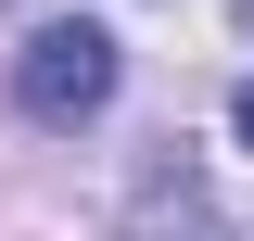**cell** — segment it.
<instances>
[{
  "label": "cell",
  "instance_id": "obj_1",
  "mask_svg": "<svg viewBox=\"0 0 254 241\" xmlns=\"http://www.w3.org/2000/svg\"><path fill=\"white\" fill-rule=\"evenodd\" d=\"M13 102H26L38 127H89L102 102H115V38L102 26H38L26 63H13Z\"/></svg>",
  "mask_w": 254,
  "mask_h": 241
},
{
  "label": "cell",
  "instance_id": "obj_2",
  "mask_svg": "<svg viewBox=\"0 0 254 241\" xmlns=\"http://www.w3.org/2000/svg\"><path fill=\"white\" fill-rule=\"evenodd\" d=\"M229 127H242V140H254V89H242V102H229Z\"/></svg>",
  "mask_w": 254,
  "mask_h": 241
},
{
  "label": "cell",
  "instance_id": "obj_3",
  "mask_svg": "<svg viewBox=\"0 0 254 241\" xmlns=\"http://www.w3.org/2000/svg\"><path fill=\"white\" fill-rule=\"evenodd\" d=\"M242 26H254V0H242Z\"/></svg>",
  "mask_w": 254,
  "mask_h": 241
}]
</instances>
